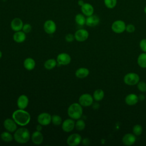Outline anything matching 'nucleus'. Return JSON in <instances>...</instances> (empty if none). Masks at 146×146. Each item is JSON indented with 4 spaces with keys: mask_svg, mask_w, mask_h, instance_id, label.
Masks as SVG:
<instances>
[{
    "mask_svg": "<svg viewBox=\"0 0 146 146\" xmlns=\"http://www.w3.org/2000/svg\"><path fill=\"white\" fill-rule=\"evenodd\" d=\"M12 117L16 123L21 126L26 125L31 120L30 113L27 111L22 109L15 111L13 113Z\"/></svg>",
    "mask_w": 146,
    "mask_h": 146,
    "instance_id": "1",
    "label": "nucleus"
},
{
    "mask_svg": "<svg viewBox=\"0 0 146 146\" xmlns=\"http://www.w3.org/2000/svg\"><path fill=\"white\" fill-rule=\"evenodd\" d=\"M14 139L18 143L25 144L30 139V133L26 128H18L14 132Z\"/></svg>",
    "mask_w": 146,
    "mask_h": 146,
    "instance_id": "2",
    "label": "nucleus"
},
{
    "mask_svg": "<svg viewBox=\"0 0 146 146\" xmlns=\"http://www.w3.org/2000/svg\"><path fill=\"white\" fill-rule=\"evenodd\" d=\"M67 113L69 117L74 120L80 119L83 114L82 106L78 103H74L68 107Z\"/></svg>",
    "mask_w": 146,
    "mask_h": 146,
    "instance_id": "3",
    "label": "nucleus"
},
{
    "mask_svg": "<svg viewBox=\"0 0 146 146\" xmlns=\"http://www.w3.org/2000/svg\"><path fill=\"white\" fill-rule=\"evenodd\" d=\"M123 81L128 86H135L140 81V77L135 72H129L124 75Z\"/></svg>",
    "mask_w": 146,
    "mask_h": 146,
    "instance_id": "4",
    "label": "nucleus"
},
{
    "mask_svg": "<svg viewBox=\"0 0 146 146\" xmlns=\"http://www.w3.org/2000/svg\"><path fill=\"white\" fill-rule=\"evenodd\" d=\"M126 25L122 20H116L111 25V30L116 34H121L125 31Z\"/></svg>",
    "mask_w": 146,
    "mask_h": 146,
    "instance_id": "5",
    "label": "nucleus"
},
{
    "mask_svg": "<svg viewBox=\"0 0 146 146\" xmlns=\"http://www.w3.org/2000/svg\"><path fill=\"white\" fill-rule=\"evenodd\" d=\"M93 102V96L90 94H83L79 98V103L82 107H90L92 105Z\"/></svg>",
    "mask_w": 146,
    "mask_h": 146,
    "instance_id": "6",
    "label": "nucleus"
},
{
    "mask_svg": "<svg viewBox=\"0 0 146 146\" xmlns=\"http://www.w3.org/2000/svg\"><path fill=\"white\" fill-rule=\"evenodd\" d=\"M75 39L79 42H83L86 41L88 36H89V33L88 31L84 29H80L76 31L74 34Z\"/></svg>",
    "mask_w": 146,
    "mask_h": 146,
    "instance_id": "7",
    "label": "nucleus"
},
{
    "mask_svg": "<svg viewBox=\"0 0 146 146\" xmlns=\"http://www.w3.org/2000/svg\"><path fill=\"white\" fill-rule=\"evenodd\" d=\"M44 31L48 34H54L56 30V25L55 22L51 19H48L45 21L43 25Z\"/></svg>",
    "mask_w": 146,
    "mask_h": 146,
    "instance_id": "8",
    "label": "nucleus"
},
{
    "mask_svg": "<svg viewBox=\"0 0 146 146\" xmlns=\"http://www.w3.org/2000/svg\"><path fill=\"white\" fill-rule=\"evenodd\" d=\"M37 121L42 125H47L51 122V116L48 113L42 112L38 116Z\"/></svg>",
    "mask_w": 146,
    "mask_h": 146,
    "instance_id": "9",
    "label": "nucleus"
},
{
    "mask_svg": "<svg viewBox=\"0 0 146 146\" xmlns=\"http://www.w3.org/2000/svg\"><path fill=\"white\" fill-rule=\"evenodd\" d=\"M82 137L78 133H72L67 139V143L70 146H76L82 142Z\"/></svg>",
    "mask_w": 146,
    "mask_h": 146,
    "instance_id": "10",
    "label": "nucleus"
},
{
    "mask_svg": "<svg viewBox=\"0 0 146 146\" xmlns=\"http://www.w3.org/2000/svg\"><path fill=\"white\" fill-rule=\"evenodd\" d=\"M71 60L70 55L66 52H62L58 54L56 58L57 63L60 65L66 66L68 64Z\"/></svg>",
    "mask_w": 146,
    "mask_h": 146,
    "instance_id": "11",
    "label": "nucleus"
},
{
    "mask_svg": "<svg viewBox=\"0 0 146 146\" xmlns=\"http://www.w3.org/2000/svg\"><path fill=\"white\" fill-rule=\"evenodd\" d=\"M3 126L5 128L10 132H14L17 129V123L13 119H6L3 122Z\"/></svg>",
    "mask_w": 146,
    "mask_h": 146,
    "instance_id": "12",
    "label": "nucleus"
},
{
    "mask_svg": "<svg viewBox=\"0 0 146 146\" xmlns=\"http://www.w3.org/2000/svg\"><path fill=\"white\" fill-rule=\"evenodd\" d=\"M75 126V123L72 119H67L64 120L62 124V128L63 131L66 132H70L72 131Z\"/></svg>",
    "mask_w": 146,
    "mask_h": 146,
    "instance_id": "13",
    "label": "nucleus"
},
{
    "mask_svg": "<svg viewBox=\"0 0 146 146\" xmlns=\"http://www.w3.org/2000/svg\"><path fill=\"white\" fill-rule=\"evenodd\" d=\"M136 137L133 133H126L122 138V143L127 146H131L135 143Z\"/></svg>",
    "mask_w": 146,
    "mask_h": 146,
    "instance_id": "14",
    "label": "nucleus"
},
{
    "mask_svg": "<svg viewBox=\"0 0 146 146\" xmlns=\"http://www.w3.org/2000/svg\"><path fill=\"white\" fill-rule=\"evenodd\" d=\"M23 26V21L19 18H14L10 23V27L11 29L15 32L21 31V30H22Z\"/></svg>",
    "mask_w": 146,
    "mask_h": 146,
    "instance_id": "15",
    "label": "nucleus"
},
{
    "mask_svg": "<svg viewBox=\"0 0 146 146\" xmlns=\"http://www.w3.org/2000/svg\"><path fill=\"white\" fill-rule=\"evenodd\" d=\"M100 23V18L96 15H91L87 17L86 25L89 27H95Z\"/></svg>",
    "mask_w": 146,
    "mask_h": 146,
    "instance_id": "16",
    "label": "nucleus"
},
{
    "mask_svg": "<svg viewBox=\"0 0 146 146\" xmlns=\"http://www.w3.org/2000/svg\"><path fill=\"white\" fill-rule=\"evenodd\" d=\"M17 106L19 109L24 110L25 109L29 104V98L26 95H20L17 102Z\"/></svg>",
    "mask_w": 146,
    "mask_h": 146,
    "instance_id": "17",
    "label": "nucleus"
},
{
    "mask_svg": "<svg viewBox=\"0 0 146 146\" xmlns=\"http://www.w3.org/2000/svg\"><path fill=\"white\" fill-rule=\"evenodd\" d=\"M81 11L83 14L86 17H88L94 14V8L91 4L89 3H84L81 6Z\"/></svg>",
    "mask_w": 146,
    "mask_h": 146,
    "instance_id": "18",
    "label": "nucleus"
},
{
    "mask_svg": "<svg viewBox=\"0 0 146 146\" xmlns=\"http://www.w3.org/2000/svg\"><path fill=\"white\" fill-rule=\"evenodd\" d=\"M138 102V96L135 94H129L127 95L125 98V103L129 106L136 104Z\"/></svg>",
    "mask_w": 146,
    "mask_h": 146,
    "instance_id": "19",
    "label": "nucleus"
},
{
    "mask_svg": "<svg viewBox=\"0 0 146 146\" xmlns=\"http://www.w3.org/2000/svg\"><path fill=\"white\" fill-rule=\"evenodd\" d=\"M31 140L34 144L39 145L42 144L43 141V136L40 131H36L33 133L31 135Z\"/></svg>",
    "mask_w": 146,
    "mask_h": 146,
    "instance_id": "20",
    "label": "nucleus"
},
{
    "mask_svg": "<svg viewBox=\"0 0 146 146\" xmlns=\"http://www.w3.org/2000/svg\"><path fill=\"white\" fill-rule=\"evenodd\" d=\"M26 33L21 30L16 31L13 35V39L17 43H22L26 40Z\"/></svg>",
    "mask_w": 146,
    "mask_h": 146,
    "instance_id": "21",
    "label": "nucleus"
},
{
    "mask_svg": "<svg viewBox=\"0 0 146 146\" xmlns=\"http://www.w3.org/2000/svg\"><path fill=\"white\" fill-rule=\"evenodd\" d=\"M89 74H90L89 70L86 67L79 68L75 71V76L79 79H83L87 77Z\"/></svg>",
    "mask_w": 146,
    "mask_h": 146,
    "instance_id": "22",
    "label": "nucleus"
},
{
    "mask_svg": "<svg viewBox=\"0 0 146 146\" xmlns=\"http://www.w3.org/2000/svg\"><path fill=\"white\" fill-rule=\"evenodd\" d=\"M23 66L27 70H33L35 67V62L32 58H27L23 61Z\"/></svg>",
    "mask_w": 146,
    "mask_h": 146,
    "instance_id": "23",
    "label": "nucleus"
},
{
    "mask_svg": "<svg viewBox=\"0 0 146 146\" xmlns=\"http://www.w3.org/2000/svg\"><path fill=\"white\" fill-rule=\"evenodd\" d=\"M137 63L141 68H146V52H143L139 55L137 59Z\"/></svg>",
    "mask_w": 146,
    "mask_h": 146,
    "instance_id": "24",
    "label": "nucleus"
},
{
    "mask_svg": "<svg viewBox=\"0 0 146 146\" xmlns=\"http://www.w3.org/2000/svg\"><path fill=\"white\" fill-rule=\"evenodd\" d=\"M92 96L95 100L96 102H100L104 97V92L102 89H97L94 92Z\"/></svg>",
    "mask_w": 146,
    "mask_h": 146,
    "instance_id": "25",
    "label": "nucleus"
},
{
    "mask_svg": "<svg viewBox=\"0 0 146 146\" xmlns=\"http://www.w3.org/2000/svg\"><path fill=\"white\" fill-rule=\"evenodd\" d=\"M57 64V61L54 59H49L47 60L44 63V67L47 70H52L53 69Z\"/></svg>",
    "mask_w": 146,
    "mask_h": 146,
    "instance_id": "26",
    "label": "nucleus"
},
{
    "mask_svg": "<svg viewBox=\"0 0 146 146\" xmlns=\"http://www.w3.org/2000/svg\"><path fill=\"white\" fill-rule=\"evenodd\" d=\"M1 139L5 142H7V143H9V142H10L13 140V138H14V136H13L12 134L9 132V131H5V132H3L1 134Z\"/></svg>",
    "mask_w": 146,
    "mask_h": 146,
    "instance_id": "27",
    "label": "nucleus"
},
{
    "mask_svg": "<svg viewBox=\"0 0 146 146\" xmlns=\"http://www.w3.org/2000/svg\"><path fill=\"white\" fill-rule=\"evenodd\" d=\"M75 22L79 26H83L86 25V18L85 17V15L83 14H78L75 15Z\"/></svg>",
    "mask_w": 146,
    "mask_h": 146,
    "instance_id": "28",
    "label": "nucleus"
},
{
    "mask_svg": "<svg viewBox=\"0 0 146 146\" xmlns=\"http://www.w3.org/2000/svg\"><path fill=\"white\" fill-rule=\"evenodd\" d=\"M75 127L78 131H82L86 127V123L83 120L79 119L75 123Z\"/></svg>",
    "mask_w": 146,
    "mask_h": 146,
    "instance_id": "29",
    "label": "nucleus"
},
{
    "mask_svg": "<svg viewBox=\"0 0 146 146\" xmlns=\"http://www.w3.org/2000/svg\"><path fill=\"white\" fill-rule=\"evenodd\" d=\"M106 7L109 9L115 8L117 5V0H104Z\"/></svg>",
    "mask_w": 146,
    "mask_h": 146,
    "instance_id": "30",
    "label": "nucleus"
},
{
    "mask_svg": "<svg viewBox=\"0 0 146 146\" xmlns=\"http://www.w3.org/2000/svg\"><path fill=\"white\" fill-rule=\"evenodd\" d=\"M51 122L55 125H59L62 123V119L58 115H54L51 116Z\"/></svg>",
    "mask_w": 146,
    "mask_h": 146,
    "instance_id": "31",
    "label": "nucleus"
},
{
    "mask_svg": "<svg viewBox=\"0 0 146 146\" xmlns=\"http://www.w3.org/2000/svg\"><path fill=\"white\" fill-rule=\"evenodd\" d=\"M133 133L135 136H140L143 132V127L140 124H135L132 128Z\"/></svg>",
    "mask_w": 146,
    "mask_h": 146,
    "instance_id": "32",
    "label": "nucleus"
},
{
    "mask_svg": "<svg viewBox=\"0 0 146 146\" xmlns=\"http://www.w3.org/2000/svg\"><path fill=\"white\" fill-rule=\"evenodd\" d=\"M137 85V89L141 92H146V83L144 81H139Z\"/></svg>",
    "mask_w": 146,
    "mask_h": 146,
    "instance_id": "33",
    "label": "nucleus"
},
{
    "mask_svg": "<svg viewBox=\"0 0 146 146\" xmlns=\"http://www.w3.org/2000/svg\"><path fill=\"white\" fill-rule=\"evenodd\" d=\"M139 47L143 52H146V39H143L140 41Z\"/></svg>",
    "mask_w": 146,
    "mask_h": 146,
    "instance_id": "34",
    "label": "nucleus"
},
{
    "mask_svg": "<svg viewBox=\"0 0 146 146\" xmlns=\"http://www.w3.org/2000/svg\"><path fill=\"white\" fill-rule=\"evenodd\" d=\"M136 30L135 26L133 24H128L126 25L125 27V31L128 33H133Z\"/></svg>",
    "mask_w": 146,
    "mask_h": 146,
    "instance_id": "35",
    "label": "nucleus"
},
{
    "mask_svg": "<svg viewBox=\"0 0 146 146\" xmlns=\"http://www.w3.org/2000/svg\"><path fill=\"white\" fill-rule=\"evenodd\" d=\"M31 29H32V27L31 25H30L29 23H25V25H23L22 31L26 34V33H30L31 31Z\"/></svg>",
    "mask_w": 146,
    "mask_h": 146,
    "instance_id": "36",
    "label": "nucleus"
},
{
    "mask_svg": "<svg viewBox=\"0 0 146 146\" xmlns=\"http://www.w3.org/2000/svg\"><path fill=\"white\" fill-rule=\"evenodd\" d=\"M74 39H75V36L72 34H68L65 36V39L68 42H72V41H74Z\"/></svg>",
    "mask_w": 146,
    "mask_h": 146,
    "instance_id": "37",
    "label": "nucleus"
},
{
    "mask_svg": "<svg viewBox=\"0 0 146 146\" xmlns=\"http://www.w3.org/2000/svg\"><path fill=\"white\" fill-rule=\"evenodd\" d=\"M82 144L84 145H88L90 144V140L88 138H84L82 140Z\"/></svg>",
    "mask_w": 146,
    "mask_h": 146,
    "instance_id": "38",
    "label": "nucleus"
},
{
    "mask_svg": "<svg viewBox=\"0 0 146 146\" xmlns=\"http://www.w3.org/2000/svg\"><path fill=\"white\" fill-rule=\"evenodd\" d=\"M138 98H139V100L143 101L145 99V95L144 94H140V95H138Z\"/></svg>",
    "mask_w": 146,
    "mask_h": 146,
    "instance_id": "39",
    "label": "nucleus"
},
{
    "mask_svg": "<svg viewBox=\"0 0 146 146\" xmlns=\"http://www.w3.org/2000/svg\"><path fill=\"white\" fill-rule=\"evenodd\" d=\"M93 108L95 109V110H97L99 108V104L98 103H94L93 104Z\"/></svg>",
    "mask_w": 146,
    "mask_h": 146,
    "instance_id": "40",
    "label": "nucleus"
},
{
    "mask_svg": "<svg viewBox=\"0 0 146 146\" xmlns=\"http://www.w3.org/2000/svg\"><path fill=\"white\" fill-rule=\"evenodd\" d=\"M84 3V2L83 0H79L78 1V4L79 6H80V7Z\"/></svg>",
    "mask_w": 146,
    "mask_h": 146,
    "instance_id": "41",
    "label": "nucleus"
},
{
    "mask_svg": "<svg viewBox=\"0 0 146 146\" xmlns=\"http://www.w3.org/2000/svg\"><path fill=\"white\" fill-rule=\"evenodd\" d=\"M41 124H39V125H37V127H36V129H37V131H40V130L42 129V127H41Z\"/></svg>",
    "mask_w": 146,
    "mask_h": 146,
    "instance_id": "42",
    "label": "nucleus"
},
{
    "mask_svg": "<svg viewBox=\"0 0 146 146\" xmlns=\"http://www.w3.org/2000/svg\"><path fill=\"white\" fill-rule=\"evenodd\" d=\"M144 13L146 14V6L144 7Z\"/></svg>",
    "mask_w": 146,
    "mask_h": 146,
    "instance_id": "43",
    "label": "nucleus"
},
{
    "mask_svg": "<svg viewBox=\"0 0 146 146\" xmlns=\"http://www.w3.org/2000/svg\"><path fill=\"white\" fill-rule=\"evenodd\" d=\"M2 53L1 51L0 50V59L2 58Z\"/></svg>",
    "mask_w": 146,
    "mask_h": 146,
    "instance_id": "44",
    "label": "nucleus"
}]
</instances>
